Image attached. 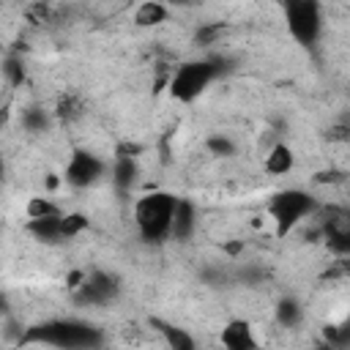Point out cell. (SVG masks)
<instances>
[{
  "label": "cell",
  "mask_w": 350,
  "mask_h": 350,
  "mask_svg": "<svg viewBox=\"0 0 350 350\" xmlns=\"http://www.w3.org/2000/svg\"><path fill=\"white\" fill-rule=\"evenodd\" d=\"M208 150L216 153V156H232V153H235V145H232L227 137L213 134V137H208Z\"/></svg>",
  "instance_id": "18"
},
{
  "label": "cell",
  "mask_w": 350,
  "mask_h": 350,
  "mask_svg": "<svg viewBox=\"0 0 350 350\" xmlns=\"http://www.w3.org/2000/svg\"><path fill=\"white\" fill-rule=\"evenodd\" d=\"M178 197L170 191H148L134 202V224L142 241L159 243L170 238Z\"/></svg>",
  "instance_id": "1"
},
{
  "label": "cell",
  "mask_w": 350,
  "mask_h": 350,
  "mask_svg": "<svg viewBox=\"0 0 350 350\" xmlns=\"http://www.w3.org/2000/svg\"><path fill=\"white\" fill-rule=\"evenodd\" d=\"M25 123H27V129H44V126H46V118H44L41 112H30V115L25 118Z\"/></svg>",
  "instance_id": "19"
},
{
  "label": "cell",
  "mask_w": 350,
  "mask_h": 350,
  "mask_svg": "<svg viewBox=\"0 0 350 350\" xmlns=\"http://www.w3.org/2000/svg\"><path fill=\"white\" fill-rule=\"evenodd\" d=\"M137 180V161L131 156H120L112 167V183L120 189V191H129Z\"/></svg>",
  "instance_id": "13"
},
{
  "label": "cell",
  "mask_w": 350,
  "mask_h": 350,
  "mask_svg": "<svg viewBox=\"0 0 350 350\" xmlns=\"http://www.w3.org/2000/svg\"><path fill=\"white\" fill-rule=\"evenodd\" d=\"M5 71H8L11 82H22V66H19L16 60H8V63H5Z\"/></svg>",
  "instance_id": "20"
},
{
  "label": "cell",
  "mask_w": 350,
  "mask_h": 350,
  "mask_svg": "<svg viewBox=\"0 0 350 350\" xmlns=\"http://www.w3.org/2000/svg\"><path fill=\"white\" fill-rule=\"evenodd\" d=\"M101 175H104V161L90 150H74L68 164H66V172H63L66 183L74 189H88Z\"/></svg>",
  "instance_id": "6"
},
{
  "label": "cell",
  "mask_w": 350,
  "mask_h": 350,
  "mask_svg": "<svg viewBox=\"0 0 350 350\" xmlns=\"http://www.w3.org/2000/svg\"><path fill=\"white\" fill-rule=\"evenodd\" d=\"M60 216H63V213L46 216V219H27V232L36 235V238L44 241V243H60V241H66V238H63Z\"/></svg>",
  "instance_id": "10"
},
{
  "label": "cell",
  "mask_w": 350,
  "mask_h": 350,
  "mask_svg": "<svg viewBox=\"0 0 350 350\" xmlns=\"http://www.w3.org/2000/svg\"><path fill=\"white\" fill-rule=\"evenodd\" d=\"M284 19H287L290 36L298 44H314L323 30V11H320V3H314V0L290 3L284 11Z\"/></svg>",
  "instance_id": "5"
},
{
  "label": "cell",
  "mask_w": 350,
  "mask_h": 350,
  "mask_svg": "<svg viewBox=\"0 0 350 350\" xmlns=\"http://www.w3.org/2000/svg\"><path fill=\"white\" fill-rule=\"evenodd\" d=\"M219 345L221 350H257V336L249 320H230L224 323V328L219 331Z\"/></svg>",
  "instance_id": "8"
},
{
  "label": "cell",
  "mask_w": 350,
  "mask_h": 350,
  "mask_svg": "<svg viewBox=\"0 0 350 350\" xmlns=\"http://www.w3.org/2000/svg\"><path fill=\"white\" fill-rule=\"evenodd\" d=\"M0 306H3V295H0Z\"/></svg>",
  "instance_id": "22"
},
{
  "label": "cell",
  "mask_w": 350,
  "mask_h": 350,
  "mask_svg": "<svg viewBox=\"0 0 350 350\" xmlns=\"http://www.w3.org/2000/svg\"><path fill=\"white\" fill-rule=\"evenodd\" d=\"M194 227H197V213H194V205H191L189 200H178V205H175V216H172V230H170V235H172V238H178V241H186V238H191Z\"/></svg>",
  "instance_id": "9"
},
{
  "label": "cell",
  "mask_w": 350,
  "mask_h": 350,
  "mask_svg": "<svg viewBox=\"0 0 350 350\" xmlns=\"http://www.w3.org/2000/svg\"><path fill=\"white\" fill-rule=\"evenodd\" d=\"M25 211H27V219H46V216H57L60 213V208L49 197H30Z\"/></svg>",
  "instance_id": "15"
},
{
  "label": "cell",
  "mask_w": 350,
  "mask_h": 350,
  "mask_svg": "<svg viewBox=\"0 0 350 350\" xmlns=\"http://www.w3.org/2000/svg\"><path fill=\"white\" fill-rule=\"evenodd\" d=\"M276 320H279L282 325H295V323L301 320V306H298L295 301H290V298L279 301V306H276Z\"/></svg>",
  "instance_id": "17"
},
{
  "label": "cell",
  "mask_w": 350,
  "mask_h": 350,
  "mask_svg": "<svg viewBox=\"0 0 350 350\" xmlns=\"http://www.w3.org/2000/svg\"><path fill=\"white\" fill-rule=\"evenodd\" d=\"M74 293H77L79 304L98 306V304H107L118 295V279L107 271H93V273L82 276V282L74 287Z\"/></svg>",
  "instance_id": "7"
},
{
  "label": "cell",
  "mask_w": 350,
  "mask_h": 350,
  "mask_svg": "<svg viewBox=\"0 0 350 350\" xmlns=\"http://www.w3.org/2000/svg\"><path fill=\"white\" fill-rule=\"evenodd\" d=\"M25 342H41L57 350H93L101 345L98 328L79 320H52L27 331Z\"/></svg>",
  "instance_id": "2"
},
{
  "label": "cell",
  "mask_w": 350,
  "mask_h": 350,
  "mask_svg": "<svg viewBox=\"0 0 350 350\" xmlns=\"http://www.w3.org/2000/svg\"><path fill=\"white\" fill-rule=\"evenodd\" d=\"M60 224H63V238H77L88 227V216H82V213H63Z\"/></svg>",
  "instance_id": "16"
},
{
  "label": "cell",
  "mask_w": 350,
  "mask_h": 350,
  "mask_svg": "<svg viewBox=\"0 0 350 350\" xmlns=\"http://www.w3.org/2000/svg\"><path fill=\"white\" fill-rule=\"evenodd\" d=\"M0 178H3V161H0Z\"/></svg>",
  "instance_id": "21"
},
{
  "label": "cell",
  "mask_w": 350,
  "mask_h": 350,
  "mask_svg": "<svg viewBox=\"0 0 350 350\" xmlns=\"http://www.w3.org/2000/svg\"><path fill=\"white\" fill-rule=\"evenodd\" d=\"M293 164H295V153H293L284 142L273 145V148L268 150V156H265V170H268L271 175H287V172L293 170Z\"/></svg>",
  "instance_id": "12"
},
{
  "label": "cell",
  "mask_w": 350,
  "mask_h": 350,
  "mask_svg": "<svg viewBox=\"0 0 350 350\" xmlns=\"http://www.w3.org/2000/svg\"><path fill=\"white\" fill-rule=\"evenodd\" d=\"M167 19V8L161 3H142L134 14V22L139 27H153V25H161Z\"/></svg>",
  "instance_id": "14"
},
{
  "label": "cell",
  "mask_w": 350,
  "mask_h": 350,
  "mask_svg": "<svg viewBox=\"0 0 350 350\" xmlns=\"http://www.w3.org/2000/svg\"><path fill=\"white\" fill-rule=\"evenodd\" d=\"M314 211V200L301 189H284L276 191L268 202V216L279 235H287L298 221H304Z\"/></svg>",
  "instance_id": "4"
},
{
  "label": "cell",
  "mask_w": 350,
  "mask_h": 350,
  "mask_svg": "<svg viewBox=\"0 0 350 350\" xmlns=\"http://www.w3.org/2000/svg\"><path fill=\"white\" fill-rule=\"evenodd\" d=\"M216 74L219 66L213 60H186L170 77V96L180 104H189L205 93V88L216 79Z\"/></svg>",
  "instance_id": "3"
},
{
  "label": "cell",
  "mask_w": 350,
  "mask_h": 350,
  "mask_svg": "<svg viewBox=\"0 0 350 350\" xmlns=\"http://www.w3.org/2000/svg\"><path fill=\"white\" fill-rule=\"evenodd\" d=\"M159 331H161L167 350H197V339L186 328L172 325V323H159Z\"/></svg>",
  "instance_id": "11"
}]
</instances>
